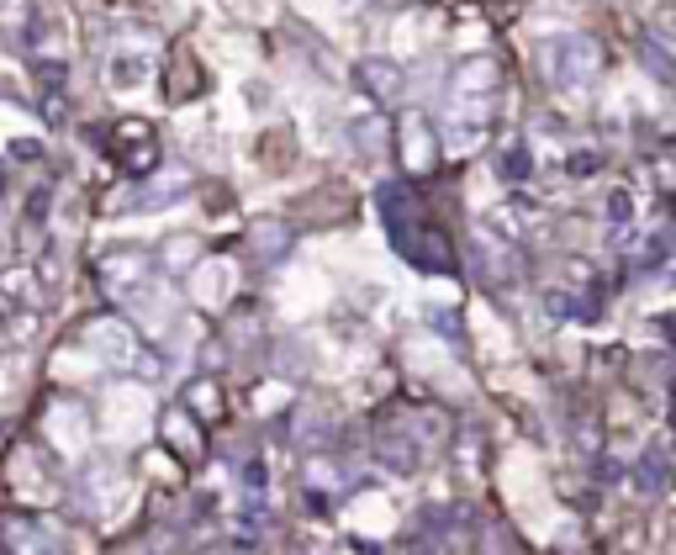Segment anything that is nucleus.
<instances>
[{
  "label": "nucleus",
  "mask_w": 676,
  "mask_h": 555,
  "mask_svg": "<svg viewBox=\"0 0 676 555\" xmlns=\"http://www.w3.org/2000/svg\"><path fill=\"white\" fill-rule=\"evenodd\" d=\"M375 212H381V228L386 238L397 244L402 259H412L418 270H455V249H449V238L434 228V222H423V207L412 201V191L402 180H386L381 191H375Z\"/></svg>",
  "instance_id": "f257e3e1"
},
{
  "label": "nucleus",
  "mask_w": 676,
  "mask_h": 555,
  "mask_svg": "<svg viewBox=\"0 0 676 555\" xmlns=\"http://www.w3.org/2000/svg\"><path fill=\"white\" fill-rule=\"evenodd\" d=\"M539 69H544V80H550V90H560V96H587L597 85V69H603V48H597V37H587V32H560L539 48Z\"/></svg>",
  "instance_id": "f03ea898"
},
{
  "label": "nucleus",
  "mask_w": 676,
  "mask_h": 555,
  "mask_svg": "<svg viewBox=\"0 0 676 555\" xmlns=\"http://www.w3.org/2000/svg\"><path fill=\"white\" fill-rule=\"evenodd\" d=\"M106 154L117 159L133 180L159 175V133L143 117H117V122H111L106 127Z\"/></svg>",
  "instance_id": "7ed1b4c3"
},
{
  "label": "nucleus",
  "mask_w": 676,
  "mask_h": 555,
  "mask_svg": "<svg viewBox=\"0 0 676 555\" xmlns=\"http://www.w3.org/2000/svg\"><path fill=\"white\" fill-rule=\"evenodd\" d=\"M37 312H43V286H37V275L27 265L0 275V328L16 333V339H27L37 328Z\"/></svg>",
  "instance_id": "20e7f679"
},
{
  "label": "nucleus",
  "mask_w": 676,
  "mask_h": 555,
  "mask_svg": "<svg viewBox=\"0 0 676 555\" xmlns=\"http://www.w3.org/2000/svg\"><path fill=\"white\" fill-rule=\"evenodd\" d=\"M397 159L412 175H434L439 170V133L423 111H402L397 117Z\"/></svg>",
  "instance_id": "39448f33"
},
{
  "label": "nucleus",
  "mask_w": 676,
  "mask_h": 555,
  "mask_svg": "<svg viewBox=\"0 0 676 555\" xmlns=\"http://www.w3.org/2000/svg\"><path fill=\"white\" fill-rule=\"evenodd\" d=\"M502 64L497 59H465L460 69H455V106L465 111V106H497V96H502Z\"/></svg>",
  "instance_id": "423d86ee"
},
{
  "label": "nucleus",
  "mask_w": 676,
  "mask_h": 555,
  "mask_svg": "<svg viewBox=\"0 0 676 555\" xmlns=\"http://www.w3.org/2000/svg\"><path fill=\"white\" fill-rule=\"evenodd\" d=\"M96 270H101V281L111 291H138L148 286V270H154V259H148L143 249H106L96 259Z\"/></svg>",
  "instance_id": "0eeeda50"
},
{
  "label": "nucleus",
  "mask_w": 676,
  "mask_h": 555,
  "mask_svg": "<svg viewBox=\"0 0 676 555\" xmlns=\"http://www.w3.org/2000/svg\"><path fill=\"white\" fill-rule=\"evenodd\" d=\"M375 455H381L397 476H412V471L423 466V439H412V434H402V429H381V439H375Z\"/></svg>",
  "instance_id": "6e6552de"
},
{
  "label": "nucleus",
  "mask_w": 676,
  "mask_h": 555,
  "mask_svg": "<svg viewBox=\"0 0 676 555\" xmlns=\"http://www.w3.org/2000/svg\"><path fill=\"white\" fill-rule=\"evenodd\" d=\"M164 439L175 444L180 460H191V466L206 455V434H201V423L185 413V407H169V413H164Z\"/></svg>",
  "instance_id": "1a4fd4ad"
},
{
  "label": "nucleus",
  "mask_w": 676,
  "mask_h": 555,
  "mask_svg": "<svg viewBox=\"0 0 676 555\" xmlns=\"http://www.w3.org/2000/svg\"><path fill=\"white\" fill-rule=\"evenodd\" d=\"M148 74H154V59H148L143 48H133V53H111V69H106V85L111 90H143L148 85Z\"/></svg>",
  "instance_id": "9d476101"
},
{
  "label": "nucleus",
  "mask_w": 676,
  "mask_h": 555,
  "mask_svg": "<svg viewBox=\"0 0 676 555\" xmlns=\"http://www.w3.org/2000/svg\"><path fill=\"white\" fill-rule=\"evenodd\" d=\"M249 244L259 254V265H275V259H286L291 254V228L280 217H259L254 228H249Z\"/></svg>",
  "instance_id": "9b49d317"
},
{
  "label": "nucleus",
  "mask_w": 676,
  "mask_h": 555,
  "mask_svg": "<svg viewBox=\"0 0 676 555\" xmlns=\"http://www.w3.org/2000/svg\"><path fill=\"white\" fill-rule=\"evenodd\" d=\"M666 481H671V460H666V439H655L650 450L634 460V487L650 492V497H661L666 492Z\"/></svg>",
  "instance_id": "f8f14e48"
},
{
  "label": "nucleus",
  "mask_w": 676,
  "mask_h": 555,
  "mask_svg": "<svg viewBox=\"0 0 676 555\" xmlns=\"http://www.w3.org/2000/svg\"><path fill=\"white\" fill-rule=\"evenodd\" d=\"M6 555H64L59 550V540H48L43 529H32V524H22V518H6Z\"/></svg>",
  "instance_id": "ddd939ff"
},
{
  "label": "nucleus",
  "mask_w": 676,
  "mask_h": 555,
  "mask_svg": "<svg viewBox=\"0 0 676 555\" xmlns=\"http://www.w3.org/2000/svg\"><path fill=\"white\" fill-rule=\"evenodd\" d=\"M185 413H191L196 423H217L222 418V392H217V381L212 376H196L191 386H185Z\"/></svg>",
  "instance_id": "4468645a"
},
{
  "label": "nucleus",
  "mask_w": 676,
  "mask_h": 555,
  "mask_svg": "<svg viewBox=\"0 0 676 555\" xmlns=\"http://www.w3.org/2000/svg\"><path fill=\"white\" fill-rule=\"evenodd\" d=\"M360 85L370 90L375 101H391V96L402 90V69L391 64V59H365V64H360Z\"/></svg>",
  "instance_id": "2eb2a0df"
},
{
  "label": "nucleus",
  "mask_w": 676,
  "mask_h": 555,
  "mask_svg": "<svg viewBox=\"0 0 676 555\" xmlns=\"http://www.w3.org/2000/svg\"><path fill=\"white\" fill-rule=\"evenodd\" d=\"M497 175H502L507 185H523V180H529V175H534L529 148H523V143H507L502 154H497Z\"/></svg>",
  "instance_id": "dca6fc26"
},
{
  "label": "nucleus",
  "mask_w": 676,
  "mask_h": 555,
  "mask_svg": "<svg viewBox=\"0 0 676 555\" xmlns=\"http://www.w3.org/2000/svg\"><path fill=\"white\" fill-rule=\"evenodd\" d=\"M640 59L650 64V74H655V80H671V59H666L661 48H655V37H650V32L640 37Z\"/></svg>",
  "instance_id": "f3484780"
},
{
  "label": "nucleus",
  "mask_w": 676,
  "mask_h": 555,
  "mask_svg": "<svg viewBox=\"0 0 676 555\" xmlns=\"http://www.w3.org/2000/svg\"><path fill=\"white\" fill-rule=\"evenodd\" d=\"M603 212H608V222H629V217H634V196L618 185V191H608V207H603Z\"/></svg>",
  "instance_id": "a211bd4d"
},
{
  "label": "nucleus",
  "mask_w": 676,
  "mask_h": 555,
  "mask_svg": "<svg viewBox=\"0 0 676 555\" xmlns=\"http://www.w3.org/2000/svg\"><path fill=\"white\" fill-rule=\"evenodd\" d=\"M603 170V154H597V148H576L571 154V175H597Z\"/></svg>",
  "instance_id": "6ab92c4d"
}]
</instances>
